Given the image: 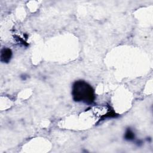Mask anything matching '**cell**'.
Returning <instances> with one entry per match:
<instances>
[{"instance_id": "3957f363", "label": "cell", "mask_w": 153, "mask_h": 153, "mask_svg": "<svg viewBox=\"0 0 153 153\" xmlns=\"http://www.w3.org/2000/svg\"><path fill=\"white\" fill-rule=\"evenodd\" d=\"M123 138L127 142H133L136 139V134L134 130L130 127L126 128L123 135Z\"/></svg>"}, {"instance_id": "7a4b0ae2", "label": "cell", "mask_w": 153, "mask_h": 153, "mask_svg": "<svg viewBox=\"0 0 153 153\" xmlns=\"http://www.w3.org/2000/svg\"><path fill=\"white\" fill-rule=\"evenodd\" d=\"M13 57V51L9 47H4L1 50L0 60L2 63H8Z\"/></svg>"}, {"instance_id": "277c9868", "label": "cell", "mask_w": 153, "mask_h": 153, "mask_svg": "<svg viewBox=\"0 0 153 153\" xmlns=\"http://www.w3.org/2000/svg\"><path fill=\"white\" fill-rule=\"evenodd\" d=\"M27 78H28V76L26 75V74H22L20 75V78L24 81H25Z\"/></svg>"}, {"instance_id": "6da1fadb", "label": "cell", "mask_w": 153, "mask_h": 153, "mask_svg": "<svg viewBox=\"0 0 153 153\" xmlns=\"http://www.w3.org/2000/svg\"><path fill=\"white\" fill-rule=\"evenodd\" d=\"M71 94L74 101L88 105L93 104L96 100L94 89L91 84L83 79H78L73 82Z\"/></svg>"}]
</instances>
